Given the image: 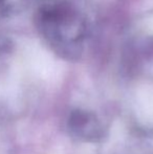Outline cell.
Wrapping results in <instances>:
<instances>
[{"label":"cell","mask_w":153,"mask_h":154,"mask_svg":"<svg viewBox=\"0 0 153 154\" xmlns=\"http://www.w3.org/2000/svg\"><path fill=\"white\" fill-rule=\"evenodd\" d=\"M37 27L53 51L77 61L84 51L87 22L76 0H44L36 14Z\"/></svg>","instance_id":"obj_1"},{"label":"cell","mask_w":153,"mask_h":154,"mask_svg":"<svg viewBox=\"0 0 153 154\" xmlns=\"http://www.w3.org/2000/svg\"><path fill=\"white\" fill-rule=\"evenodd\" d=\"M70 133L84 142H99L104 136V129L92 112L77 109L70 112L67 121Z\"/></svg>","instance_id":"obj_2"}]
</instances>
